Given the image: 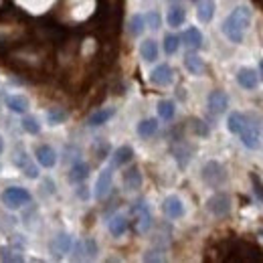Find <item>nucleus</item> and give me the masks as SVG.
Segmentation results:
<instances>
[{"instance_id":"25","label":"nucleus","mask_w":263,"mask_h":263,"mask_svg":"<svg viewBox=\"0 0 263 263\" xmlns=\"http://www.w3.org/2000/svg\"><path fill=\"white\" fill-rule=\"evenodd\" d=\"M136 132H138V136L144 138V140L152 138V136L158 132V120H154V118H146V120H142V122L138 124Z\"/></svg>"},{"instance_id":"32","label":"nucleus","mask_w":263,"mask_h":263,"mask_svg":"<svg viewBox=\"0 0 263 263\" xmlns=\"http://www.w3.org/2000/svg\"><path fill=\"white\" fill-rule=\"evenodd\" d=\"M174 160L178 162L180 168H186L189 162H191V150H189L186 146H178V148H174Z\"/></svg>"},{"instance_id":"22","label":"nucleus","mask_w":263,"mask_h":263,"mask_svg":"<svg viewBox=\"0 0 263 263\" xmlns=\"http://www.w3.org/2000/svg\"><path fill=\"white\" fill-rule=\"evenodd\" d=\"M140 55L146 63H154L158 59V43L154 39H146L140 45Z\"/></svg>"},{"instance_id":"42","label":"nucleus","mask_w":263,"mask_h":263,"mask_svg":"<svg viewBox=\"0 0 263 263\" xmlns=\"http://www.w3.org/2000/svg\"><path fill=\"white\" fill-rule=\"evenodd\" d=\"M4 152V140H2V136H0V154Z\"/></svg>"},{"instance_id":"18","label":"nucleus","mask_w":263,"mask_h":263,"mask_svg":"<svg viewBox=\"0 0 263 263\" xmlns=\"http://www.w3.org/2000/svg\"><path fill=\"white\" fill-rule=\"evenodd\" d=\"M114 116H116V107H103V109H98V111H93V114L89 116L87 126H89V128H99V126L107 124Z\"/></svg>"},{"instance_id":"37","label":"nucleus","mask_w":263,"mask_h":263,"mask_svg":"<svg viewBox=\"0 0 263 263\" xmlns=\"http://www.w3.org/2000/svg\"><path fill=\"white\" fill-rule=\"evenodd\" d=\"M0 259L2 261H25V255H21V253H16L12 249H2Z\"/></svg>"},{"instance_id":"19","label":"nucleus","mask_w":263,"mask_h":263,"mask_svg":"<svg viewBox=\"0 0 263 263\" xmlns=\"http://www.w3.org/2000/svg\"><path fill=\"white\" fill-rule=\"evenodd\" d=\"M180 41L189 47V49H193V51H198L200 47H202V33L198 31L197 27H189L184 33H182V36H180Z\"/></svg>"},{"instance_id":"8","label":"nucleus","mask_w":263,"mask_h":263,"mask_svg":"<svg viewBox=\"0 0 263 263\" xmlns=\"http://www.w3.org/2000/svg\"><path fill=\"white\" fill-rule=\"evenodd\" d=\"M111 182H114V166H107L99 172L98 180H96V191H93V197L98 200H103V198L109 195L111 191Z\"/></svg>"},{"instance_id":"6","label":"nucleus","mask_w":263,"mask_h":263,"mask_svg":"<svg viewBox=\"0 0 263 263\" xmlns=\"http://www.w3.org/2000/svg\"><path fill=\"white\" fill-rule=\"evenodd\" d=\"M231 209H233V204H231V197L227 193H215L213 197H209V200H206V211L211 215L219 217V219L229 217Z\"/></svg>"},{"instance_id":"36","label":"nucleus","mask_w":263,"mask_h":263,"mask_svg":"<svg viewBox=\"0 0 263 263\" xmlns=\"http://www.w3.org/2000/svg\"><path fill=\"white\" fill-rule=\"evenodd\" d=\"M162 253H164L162 249H148V251L142 255V259H144V261H164L166 257Z\"/></svg>"},{"instance_id":"43","label":"nucleus","mask_w":263,"mask_h":263,"mask_svg":"<svg viewBox=\"0 0 263 263\" xmlns=\"http://www.w3.org/2000/svg\"><path fill=\"white\" fill-rule=\"evenodd\" d=\"M259 75H261V77H263V59H261V61H259Z\"/></svg>"},{"instance_id":"2","label":"nucleus","mask_w":263,"mask_h":263,"mask_svg":"<svg viewBox=\"0 0 263 263\" xmlns=\"http://www.w3.org/2000/svg\"><path fill=\"white\" fill-rule=\"evenodd\" d=\"M0 200H2V204H4L6 209L16 211V209L27 206V204L33 200V195H31L29 189H23V186H8V189L2 191Z\"/></svg>"},{"instance_id":"38","label":"nucleus","mask_w":263,"mask_h":263,"mask_svg":"<svg viewBox=\"0 0 263 263\" xmlns=\"http://www.w3.org/2000/svg\"><path fill=\"white\" fill-rule=\"evenodd\" d=\"M251 182H253V186H255V195L261 198V202H263V182L259 180V176L251 174Z\"/></svg>"},{"instance_id":"41","label":"nucleus","mask_w":263,"mask_h":263,"mask_svg":"<svg viewBox=\"0 0 263 263\" xmlns=\"http://www.w3.org/2000/svg\"><path fill=\"white\" fill-rule=\"evenodd\" d=\"M45 186H47V193H49V195H53V193H55V184H53V180H49V178H47V180H45Z\"/></svg>"},{"instance_id":"20","label":"nucleus","mask_w":263,"mask_h":263,"mask_svg":"<svg viewBox=\"0 0 263 263\" xmlns=\"http://www.w3.org/2000/svg\"><path fill=\"white\" fill-rule=\"evenodd\" d=\"M4 103H6V107H8L12 114L25 116V114L29 111V99L25 98V96H6V98H4Z\"/></svg>"},{"instance_id":"15","label":"nucleus","mask_w":263,"mask_h":263,"mask_svg":"<svg viewBox=\"0 0 263 263\" xmlns=\"http://www.w3.org/2000/svg\"><path fill=\"white\" fill-rule=\"evenodd\" d=\"M132 158H134V148L128 146V144H124V146H120V148L114 150V154H111V166L114 168H122V166H126L128 162H132Z\"/></svg>"},{"instance_id":"26","label":"nucleus","mask_w":263,"mask_h":263,"mask_svg":"<svg viewBox=\"0 0 263 263\" xmlns=\"http://www.w3.org/2000/svg\"><path fill=\"white\" fill-rule=\"evenodd\" d=\"M198 21L200 23H211L213 21V16H215V0H202L200 4H198V12H197Z\"/></svg>"},{"instance_id":"28","label":"nucleus","mask_w":263,"mask_h":263,"mask_svg":"<svg viewBox=\"0 0 263 263\" xmlns=\"http://www.w3.org/2000/svg\"><path fill=\"white\" fill-rule=\"evenodd\" d=\"M184 67H186L189 73L200 75V73L204 71V61H202L198 55H195V53H189V55L184 57Z\"/></svg>"},{"instance_id":"24","label":"nucleus","mask_w":263,"mask_h":263,"mask_svg":"<svg viewBox=\"0 0 263 263\" xmlns=\"http://www.w3.org/2000/svg\"><path fill=\"white\" fill-rule=\"evenodd\" d=\"M128 217H124V215H116V217H111L109 219V223H107V229L109 233L114 235V237H124L126 235V231H128Z\"/></svg>"},{"instance_id":"30","label":"nucleus","mask_w":263,"mask_h":263,"mask_svg":"<svg viewBox=\"0 0 263 263\" xmlns=\"http://www.w3.org/2000/svg\"><path fill=\"white\" fill-rule=\"evenodd\" d=\"M67 120V111L63 107H51L49 111H47V122L51 124V126H59V124H63Z\"/></svg>"},{"instance_id":"40","label":"nucleus","mask_w":263,"mask_h":263,"mask_svg":"<svg viewBox=\"0 0 263 263\" xmlns=\"http://www.w3.org/2000/svg\"><path fill=\"white\" fill-rule=\"evenodd\" d=\"M75 195L79 198H83V200H87V198H89V191H87V186H79V189L75 191Z\"/></svg>"},{"instance_id":"35","label":"nucleus","mask_w":263,"mask_h":263,"mask_svg":"<svg viewBox=\"0 0 263 263\" xmlns=\"http://www.w3.org/2000/svg\"><path fill=\"white\" fill-rule=\"evenodd\" d=\"M144 21H146V27H150V29H160V25H162V18H160V12L158 10H150V12H146L144 14Z\"/></svg>"},{"instance_id":"7","label":"nucleus","mask_w":263,"mask_h":263,"mask_svg":"<svg viewBox=\"0 0 263 263\" xmlns=\"http://www.w3.org/2000/svg\"><path fill=\"white\" fill-rule=\"evenodd\" d=\"M71 247H73V237L69 233H57L49 241V253L55 259H61V257H65L67 253H71Z\"/></svg>"},{"instance_id":"11","label":"nucleus","mask_w":263,"mask_h":263,"mask_svg":"<svg viewBox=\"0 0 263 263\" xmlns=\"http://www.w3.org/2000/svg\"><path fill=\"white\" fill-rule=\"evenodd\" d=\"M14 164L18 166V170H21L27 178H31V180H36V178H39V164L31 160V156H29L25 150H21V152L14 156Z\"/></svg>"},{"instance_id":"12","label":"nucleus","mask_w":263,"mask_h":263,"mask_svg":"<svg viewBox=\"0 0 263 263\" xmlns=\"http://www.w3.org/2000/svg\"><path fill=\"white\" fill-rule=\"evenodd\" d=\"M172 79H174V71H172V67L168 65V63H160L158 67H154V71L150 73V81L154 85H158V87L170 85Z\"/></svg>"},{"instance_id":"33","label":"nucleus","mask_w":263,"mask_h":263,"mask_svg":"<svg viewBox=\"0 0 263 263\" xmlns=\"http://www.w3.org/2000/svg\"><path fill=\"white\" fill-rule=\"evenodd\" d=\"M178 47H180V36L178 34H172L168 33L164 36V53L166 55H174L176 51H178Z\"/></svg>"},{"instance_id":"29","label":"nucleus","mask_w":263,"mask_h":263,"mask_svg":"<svg viewBox=\"0 0 263 263\" xmlns=\"http://www.w3.org/2000/svg\"><path fill=\"white\" fill-rule=\"evenodd\" d=\"M128 29H130L132 36H140L146 29V21H144V14H134L128 23Z\"/></svg>"},{"instance_id":"45","label":"nucleus","mask_w":263,"mask_h":263,"mask_svg":"<svg viewBox=\"0 0 263 263\" xmlns=\"http://www.w3.org/2000/svg\"><path fill=\"white\" fill-rule=\"evenodd\" d=\"M261 235H263V229H261Z\"/></svg>"},{"instance_id":"10","label":"nucleus","mask_w":263,"mask_h":263,"mask_svg":"<svg viewBox=\"0 0 263 263\" xmlns=\"http://www.w3.org/2000/svg\"><path fill=\"white\" fill-rule=\"evenodd\" d=\"M34 160H36V164L43 166V168H55V164H57V152L49 144H39L36 150H34Z\"/></svg>"},{"instance_id":"9","label":"nucleus","mask_w":263,"mask_h":263,"mask_svg":"<svg viewBox=\"0 0 263 263\" xmlns=\"http://www.w3.org/2000/svg\"><path fill=\"white\" fill-rule=\"evenodd\" d=\"M206 107H209V111H211L213 116H221V114H225L227 107H229V98H227V93L221 91V89L211 91L209 98H206Z\"/></svg>"},{"instance_id":"3","label":"nucleus","mask_w":263,"mask_h":263,"mask_svg":"<svg viewBox=\"0 0 263 263\" xmlns=\"http://www.w3.org/2000/svg\"><path fill=\"white\" fill-rule=\"evenodd\" d=\"M200 176L213 189H219V186H223L227 182V170H225V166L221 164V162H217V160H209L206 164L202 166Z\"/></svg>"},{"instance_id":"4","label":"nucleus","mask_w":263,"mask_h":263,"mask_svg":"<svg viewBox=\"0 0 263 263\" xmlns=\"http://www.w3.org/2000/svg\"><path fill=\"white\" fill-rule=\"evenodd\" d=\"M130 213L136 215V231L138 233H148L154 219H152V213H150V206L146 204V200L144 198L136 200L130 206Z\"/></svg>"},{"instance_id":"16","label":"nucleus","mask_w":263,"mask_h":263,"mask_svg":"<svg viewBox=\"0 0 263 263\" xmlns=\"http://www.w3.org/2000/svg\"><path fill=\"white\" fill-rule=\"evenodd\" d=\"M247 124H249V116L243 114V111H233V114H229V118H227V128L235 136H239L241 132L245 130Z\"/></svg>"},{"instance_id":"21","label":"nucleus","mask_w":263,"mask_h":263,"mask_svg":"<svg viewBox=\"0 0 263 263\" xmlns=\"http://www.w3.org/2000/svg\"><path fill=\"white\" fill-rule=\"evenodd\" d=\"M124 186L126 191H138L142 186V172L138 166H130L126 172H124Z\"/></svg>"},{"instance_id":"34","label":"nucleus","mask_w":263,"mask_h":263,"mask_svg":"<svg viewBox=\"0 0 263 263\" xmlns=\"http://www.w3.org/2000/svg\"><path fill=\"white\" fill-rule=\"evenodd\" d=\"M83 249H85V259H93L99 251L98 241H96L93 237H85V239H83Z\"/></svg>"},{"instance_id":"44","label":"nucleus","mask_w":263,"mask_h":263,"mask_svg":"<svg viewBox=\"0 0 263 263\" xmlns=\"http://www.w3.org/2000/svg\"><path fill=\"white\" fill-rule=\"evenodd\" d=\"M191 2H195V4H198V2H200V0H191Z\"/></svg>"},{"instance_id":"23","label":"nucleus","mask_w":263,"mask_h":263,"mask_svg":"<svg viewBox=\"0 0 263 263\" xmlns=\"http://www.w3.org/2000/svg\"><path fill=\"white\" fill-rule=\"evenodd\" d=\"M184 21H186V12H184L182 6H170V8H168V14H166V23H168V27L178 29V27L184 25Z\"/></svg>"},{"instance_id":"14","label":"nucleus","mask_w":263,"mask_h":263,"mask_svg":"<svg viewBox=\"0 0 263 263\" xmlns=\"http://www.w3.org/2000/svg\"><path fill=\"white\" fill-rule=\"evenodd\" d=\"M162 211H164V215L168 219H182L184 217V202L176 195H170L162 202Z\"/></svg>"},{"instance_id":"27","label":"nucleus","mask_w":263,"mask_h":263,"mask_svg":"<svg viewBox=\"0 0 263 263\" xmlns=\"http://www.w3.org/2000/svg\"><path fill=\"white\" fill-rule=\"evenodd\" d=\"M156 111H158V118H160V120L170 122V120L174 118V114H176V105H174V101H170V99H162V101H158Z\"/></svg>"},{"instance_id":"13","label":"nucleus","mask_w":263,"mask_h":263,"mask_svg":"<svg viewBox=\"0 0 263 263\" xmlns=\"http://www.w3.org/2000/svg\"><path fill=\"white\" fill-rule=\"evenodd\" d=\"M237 83H239L243 89L253 91V89L257 87V83H259V75H257V71L251 69V67H241V69L237 71Z\"/></svg>"},{"instance_id":"5","label":"nucleus","mask_w":263,"mask_h":263,"mask_svg":"<svg viewBox=\"0 0 263 263\" xmlns=\"http://www.w3.org/2000/svg\"><path fill=\"white\" fill-rule=\"evenodd\" d=\"M239 138H241V144L247 150H257L261 146V126L255 122L253 116H249V124L239 134Z\"/></svg>"},{"instance_id":"17","label":"nucleus","mask_w":263,"mask_h":263,"mask_svg":"<svg viewBox=\"0 0 263 263\" xmlns=\"http://www.w3.org/2000/svg\"><path fill=\"white\" fill-rule=\"evenodd\" d=\"M87 176H89V164L83 160H75L71 170H69V182L79 184V182L87 180Z\"/></svg>"},{"instance_id":"39","label":"nucleus","mask_w":263,"mask_h":263,"mask_svg":"<svg viewBox=\"0 0 263 263\" xmlns=\"http://www.w3.org/2000/svg\"><path fill=\"white\" fill-rule=\"evenodd\" d=\"M193 126H195V132H197L198 136H202V138H204V136H209V128L204 126V122L195 120V122H193Z\"/></svg>"},{"instance_id":"1","label":"nucleus","mask_w":263,"mask_h":263,"mask_svg":"<svg viewBox=\"0 0 263 263\" xmlns=\"http://www.w3.org/2000/svg\"><path fill=\"white\" fill-rule=\"evenodd\" d=\"M251 18H253V12L249 6H235L229 12V16L223 21L221 31L233 45H241L247 29L251 27Z\"/></svg>"},{"instance_id":"31","label":"nucleus","mask_w":263,"mask_h":263,"mask_svg":"<svg viewBox=\"0 0 263 263\" xmlns=\"http://www.w3.org/2000/svg\"><path fill=\"white\" fill-rule=\"evenodd\" d=\"M21 128L27 132V134H31V136H36L41 132V124H39V120L33 118V116H25L23 122H21Z\"/></svg>"}]
</instances>
